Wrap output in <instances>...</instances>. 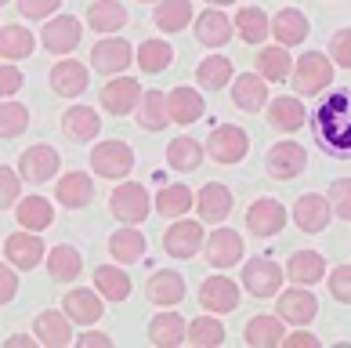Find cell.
<instances>
[{"instance_id":"obj_1","label":"cell","mask_w":351,"mask_h":348,"mask_svg":"<svg viewBox=\"0 0 351 348\" xmlns=\"http://www.w3.org/2000/svg\"><path fill=\"white\" fill-rule=\"evenodd\" d=\"M311 135L333 160H351V91H333L311 116Z\"/></svg>"},{"instance_id":"obj_2","label":"cell","mask_w":351,"mask_h":348,"mask_svg":"<svg viewBox=\"0 0 351 348\" xmlns=\"http://www.w3.org/2000/svg\"><path fill=\"white\" fill-rule=\"evenodd\" d=\"M90 167H95V174L101 178H109V182H120V178L131 174V167H134V152L127 141H98L95 149H90Z\"/></svg>"},{"instance_id":"obj_3","label":"cell","mask_w":351,"mask_h":348,"mask_svg":"<svg viewBox=\"0 0 351 348\" xmlns=\"http://www.w3.org/2000/svg\"><path fill=\"white\" fill-rule=\"evenodd\" d=\"M206 152H210V160H217V163H239V160H246V152H250V135L236 124H221L210 131V138H206Z\"/></svg>"},{"instance_id":"obj_4","label":"cell","mask_w":351,"mask_h":348,"mask_svg":"<svg viewBox=\"0 0 351 348\" xmlns=\"http://www.w3.org/2000/svg\"><path fill=\"white\" fill-rule=\"evenodd\" d=\"M109 211L120 218V222L127 225H138V222H145L149 218V192L145 185H138V182H120L112 189V196H109Z\"/></svg>"},{"instance_id":"obj_5","label":"cell","mask_w":351,"mask_h":348,"mask_svg":"<svg viewBox=\"0 0 351 348\" xmlns=\"http://www.w3.org/2000/svg\"><path fill=\"white\" fill-rule=\"evenodd\" d=\"M333 84V62L330 55H322V51H308V55L297 62L293 69V87L301 95H319L322 87Z\"/></svg>"},{"instance_id":"obj_6","label":"cell","mask_w":351,"mask_h":348,"mask_svg":"<svg viewBox=\"0 0 351 348\" xmlns=\"http://www.w3.org/2000/svg\"><path fill=\"white\" fill-rule=\"evenodd\" d=\"M243 287L254 294V298H271L282 287V268L271 262V257H250L243 265Z\"/></svg>"},{"instance_id":"obj_7","label":"cell","mask_w":351,"mask_h":348,"mask_svg":"<svg viewBox=\"0 0 351 348\" xmlns=\"http://www.w3.org/2000/svg\"><path fill=\"white\" fill-rule=\"evenodd\" d=\"M131 62H134V47L127 44L123 36H109V40H98L95 47H90V69H98L106 76L123 73Z\"/></svg>"},{"instance_id":"obj_8","label":"cell","mask_w":351,"mask_h":348,"mask_svg":"<svg viewBox=\"0 0 351 348\" xmlns=\"http://www.w3.org/2000/svg\"><path fill=\"white\" fill-rule=\"evenodd\" d=\"M203 247V225L189 218H174V225L163 232V251L171 257H196Z\"/></svg>"},{"instance_id":"obj_9","label":"cell","mask_w":351,"mask_h":348,"mask_svg":"<svg viewBox=\"0 0 351 348\" xmlns=\"http://www.w3.org/2000/svg\"><path fill=\"white\" fill-rule=\"evenodd\" d=\"M58 149H51V146H33V149H25L22 156H19V174L25 178V182H33V185H44L51 182V178L58 174Z\"/></svg>"},{"instance_id":"obj_10","label":"cell","mask_w":351,"mask_h":348,"mask_svg":"<svg viewBox=\"0 0 351 348\" xmlns=\"http://www.w3.org/2000/svg\"><path fill=\"white\" fill-rule=\"evenodd\" d=\"M141 102V84L134 76H112V80L101 87V109L112 116H127Z\"/></svg>"},{"instance_id":"obj_11","label":"cell","mask_w":351,"mask_h":348,"mask_svg":"<svg viewBox=\"0 0 351 348\" xmlns=\"http://www.w3.org/2000/svg\"><path fill=\"white\" fill-rule=\"evenodd\" d=\"M304 167H308V156L297 141H276V146L268 149V174L276 178V182H290V178H297L304 171Z\"/></svg>"},{"instance_id":"obj_12","label":"cell","mask_w":351,"mask_h":348,"mask_svg":"<svg viewBox=\"0 0 351 348\" xmlns=\"http://www.w3.org/2000/svg\"><path fill=\"white\" fill-rule=\"evenodd\" d=\"M330 211L333 207H330V200L322 196V192H304V196L293 203V225L301 232H308V236H315V232L326 229Z\"/></svg>"},{"instance_id":"obj_13","label":"cell","mask_w":351,"mask_h":348,"mask_svg":"<svg viewBox=\"0 0 351 348\" xmlns=\"http://www.w3.org/2000/svg\"><path fill=\"white\" fill-rule=\"evenodd\" d=\"M80 19H73V15H62V19H51L44 25V33H40V44L51 51V55H69V51H76V44H80Z\"/></svg>"},{"instance_id":"obj_14","label":"cell","mask_w":351,"mask_h":348,"mask_svg":"<svg viewBox=\"0 0 351 348\" xmlns=\"http://www.w3.org/2000/svg\"><path fill=\"white\" fill-rule=\"evenodd\" d=\"M282 225H286V211H282V203L271 200V196L250 203V211H246V229H250L254 236H261V240L265 236H279Z\"/></svg>"},{"instance_id":"obj_15","label":"cell","mask_w":351,"mask_h":348,"mask_svg":"<svg viewBox=\"0 0 351 348\" xmlns=\"http://www.w3.org/2000/svg\"><path fill=\"white\" fill-rule=\"evenodd\" d=\"M4 254H8V262L15 265V268H36L47 257L44 251V240L36 236V232H11L8 243H4Z\"/></svg>"},{"instance_id":"obj_16","label":"cell","mask_w":351,"mask_h":348,"mask_svg":"<svg viewBox=\"0 0 351 348\" xmlns=\"http://www.w3.org/2000/svg\"><path fill=\"white\" fill-rule=\"evenodd\" d=\"M315 312H319V301H315V294H311V290H286V294H279L276 316L282 319V323L308 327L311 319H315Z\"/></svg>"},{"instance_id":"obj_17","label":"cell","mask_w":351,"mask_h":348,"mask_svg":"<svg viewBox=\"0 0 351 348\" xmlns=\"http://www.w3.org/2000/svg\"><path fill=\"white\" fill-rule=\"evenodd\" d=\"M199 305L206 312H236L239 308V287L228 276H210L199 287Z\"/></svg>"},{"instance_id":"obj_18","label":"cell","mask_w":351,"mask_h":348,"mask_svg":"<svg viewBox=\"0 0 351 348\" xmlns=\"http://www.w3.org/2000/svg\"><path fill=\"white\" fill-rule=\"evenodd\" d=\"M73 319L69 316H62L58 308H44L40 316H36V323H33V334H36V341L47 345V348H66L73 341Z\"/></svg>"},{"instance_id":"obj_19","label":"cell","mask_w":351,"mask_h":348,"mask_svg":"<svg viewBox=\"0 0 351 348\" xmlns=\"http://www.w3.org/2000/svg\"><path fill=\"white\" fill-rule=\"evenodd\" d=\"M243 257V236L236 229H217L206 240V262L214 268H232Z\"/></svg>"},{"instance_id":"obj_20","label":"cell","mask_w":351,"mask_h":348,"mask_svg":"<svg viewBox=\"0 0 351 348\" xmlns=\"http://www.w3.org/2000/svg\"><path fill=\"white\" fill-rule=\"evenodd\" d=\"M51 87H55L58 98H76L87 91V66L73 58H62L55 69H51Z\"/></svg>"},{"instance_id":"obj_21","label":"cell","mask_w":351,"mask_h":348,"mask_svg":"<svg viewBox=\"0 0 351 348\" xmlns=\"http://www.w3.org/2000/svg\"><path fill=\"white\" fill-rule=\"evenodd\" d=\"M55 196H58L62 207L80 211L90 203V196H95V182H90V174H84V171H69V174H62V182L55 185Z\"/></svg>"},{"instance_id":"obj_22","label":"cell","mask_w":351,"mask_h":348,"mask_svg":"<svg viewBox=\"0 0 351 348\" xmlns=\"http://www.w3.org/2000/svg\"><path fill=\"white\" fill-rule=\"evenodd\" d=\"M145 294L152 305H181L185 298V279H181L174 268H160V272H152L149 283H145Z\"/></svg>"},{"instance_id":"obj_23","label":"cell","mask_w":351,"mask_h":348,"mask_svg":"<svg viewBox=\"0 0 351 348\" xmlns=\"http://www.w3.org/2000/svg\"><path fill=\"white\" fill-rule=\"evenodd\" d=\"M84 272V257L76 247H69V243H58V247L47 251V276L55 283H73L76 276Z\"/></svg>"},{"instance_id":"obj_24","label":"cell","mask_w":351,"mask_h":348,"mask_svg":"<svg viewBox=\"0 0 351 348\" xmlns=\"http://www.w3.org/2000/svg\"><path fill=\"white\" fill-rule=\"evenodd\" d=\"M232 102L246 113H257L265 109L268 102V87H265V76L261 73H239L236 76V87H232Z\"/></svg>"},{"instance_id":"obj_25","label":"cell","mask_w":351,"mask_h":348,"mask_svg":"<svg viewBox=\"0 0 351 348\" xmlns=\"http://www.w3.org/2000/svg\"><path fill=\"white\" fill-rule=\"evenodd\" d=\"M196 211H199L203 222H225L232 214V192L217 182H206L196 196Z\"/></svg>"},{"instance_id":"obj_26","label":"cell","mask_w":351,"mask_h":348,"mask_svg":"<svg viewBox=\"0 0 351 348\" xmlns=\"http://www.w3.org/2000/svg\"><path fill=\"white\" fill-rule=\"evenodd\" d=\"M101 131V116L90 106H73L66 116H62V135L69 141H90Z\"/></svg>"},{"instance_id":"obj_27","label":"cell","mask_w":351,"mask_h":348,"mask_svg":"<svg viewBox=\"0 0 351 348\" xmlns=\"http://www.w3.org/2000/svg\"><path fill=\"white\" fill-rule=\"evenodd\" d=\"M167 113H171V124H196L203 116V95L196 87H174L167 95Z\"/></svg>"},{"instance_id":"obj_28","label":"cell","mask_w":351,"mask_h":348,"mask_svg":"<svg viewBox=\"0 0 351 348\" xmlns=\"http://www.w3.org/2000/svg\"><path fill=\"white\" fill-rule=\"evenodd\" d=\"M271 36L282 44V47H293V44H304V36H308V19H304V11H297V8H282L276 19H271Z\"/></svg>"},{"instance_id":"obj_29","label":"cell","mask_w":351,"mask_h":348,"mask_svg":"<svg viewBox=\"0 0 351 348\" xmlns=\"http://www.w3.org/2000/svg\"><path fill=\"white\" fill-rule=\"evenodd\" d=\"M232 30H236V25L228 22V15H221L217 8L203 11V15L196 19V40H199L203 47H221V44H228V40H232Z\"/></svg>"},{"instance_id":"obj_30","label":"cell","mask_w":351,"mask_h":348,"mask_svg":"<svg viewBox=\"0 0 351 348\" xmlns=\"http://www.w3.org/2000/svg\"><path fill=\"white\" fill-rule=\"evenodd\" d=\"M304 120H308V113L293 95H282V98L268 102V124L276 127V131H297V127H304Z\"/></svg>"},{"instance_id":"obj_31","label":"cell","mask_w":351,"mask_h":348,"mask_svg":"<svg viewBox=\"0 0 351 348\" xmlns=\"http://www.w3.org/2000/svg\"><path fill=\"white\" fill-rule=\"evenodd\" d=\"M185 338H189V330H185V319H181L178 312H160V316H152V323H149V341H152V345H160V348H178Z\"/></svg>"},{"instance_id":"obj_32","label":"cell","mask_w":351,"mask_h":348,"mask_svg":"<svg viewBox=\"0 0 351 348\" xmlns=\"http://www.w3.org/2000/svg\"><path fill=\"white\" fill-rule=\"evenodd\" d=\"M87 22L95 33H116L127 25V8L120 0H95V4L87 8Z\"/></svg>"},{"instance_id":"obj_33","label":"cell","mask_w":351,"mask_h":348,"mask_svg":"<svg viewBox=\"0 0 351 348\" xmlns=\"http://www.w3.org/2000/svg\"><path fill=\"white\" fill-rule=\"evenodd\" d=\"M66 316L73 323H84V327H95L101 319V298L95 290H69L66 294Z\"/></svg>"},{"instance_id":"obj_34","label":"cell","mask_w":351,"mask_h":348,"mask_svg":"<svg viewBox=\"0 0 351 348\" xmlns=\"http://www.w3.org/2000/svg\"><path fill=\"white\" fill-rule=\"evenodd\" d=\"M286 338V323L279 316H254L246 323V345L254 348H276Z\"/></svg>"},{"instance_id":"obj_35","label":"cell","mask_w":351,"mask_h":348,"mask_svg":"<svg viewBox=\"0 0 351 348\" xmlns=\"http://www.w3.org/2000/svg\"><path fill=\"white\" fill-rule=\"evenodd\" d=\"M156 214H163V218H171V222H174V218H181V214H185L189 207H196V196H192V189L189 185H163L160 192H156Z\"/></svg>"},{"instance_id":"obj_36","label":"cell","mask_w":351,"mask_h":348,"mask_svg":"<svg viewBox=\"0 0 351 348\" xmlns=\"http://www.w3.org/2000/svg\"><path fill=\"white\" fill-rule=\"evenodd\" d=\"M322 272H326V257H322L319 251H297L290 257V265H286V276H290L293 283H304V287L319 283Z\"/></svg>"},{"instance_id":"obj_37","label":"cell","mask_w":351,"mask_h":348,"mask_svg":"<svg viewBox=\"0 0 351 348\" xmlns=\"http://www.w3.org/2000/svg\"><path fill=\"white\" fill-rule=\"evenodd\" d=\"M15 218H19V225H22V229L44 232L51 222H55V207H51L44 196H25V200H19Z\"/></svg>"},{"instance_id":"obj_38","label":"cell","mask_w":351,"mask_h":348,"mask_svg":"<svg viewBox=\"0 0 351 348\" xmlns=\"http://www.w3.org/2000/svg\"><path fill=\"white\" fill-rule=\"evenodd\" d=\"M171 124V113H167V95L160 91H149V95H141L138 102V127L141 131H163V127Z\"/></svg>"},{"instance_id":"obj_39","label":"cell","mask_w":351,"mask_h":348,"mask_svg":"<svg viewBox=\"0 0 351 348\" xmlns=\"http://www.w3.org/2000/svg\"><path fill=\"white\" fill-rule=\"evenodd\" d=\"M109 254L116 257L120 265H131V262H141L145 257V236L138 229H120L109 236Z\"/></svg>"},{"instance_id":"obj_40","label":"cell","mask_w":351,"mask_h":348,"mask_svg":"<svg viewBox=\"0 0 351 348\" xmlns=\"http://www.w3.org/2000/svg\"><path fill=\"white\" fill-rule=\"evenodd\" d=\"M95 290L109 301H127V294H131V276H127L120 265H101L95 272Z\"/></svg>"},{"instance_id":"obj_41","label":"cell","mask_w":351,"mask_h":348,"mask_svg":"<svg viewBox=\"0 0 351 348\" xmlns=\"http://www.w3.org/2000/svg\"><path fill=\"white\" fill-rule=\"evenodd\" d=\"M192 22V0H160L156 4V25L163 33H178Z\"/></svg>"},{"instance_id":"obj_42","label":"cell","mask_w":351,"mask_h":348,"mask_svg":"<svg viewBox=\"0 0 351 348\" xmlns=\"http://www.w3.org/2000/svg\"><path fill=\"white\" fill-rule=\"evenodd\" d=\"M236 33L243 36L246 44H265V36L271 33V19L265 15L261 8H243L236 15Z\"/></svg>"},{"instance_id":"obj_43","label":"cell","mask_w":351,"mask_h":348,"mask_svg":"<svg viewBox=\"0 0 351 348\" xmlns=\"http://www.w3.org/2000/svg\"><path fill=\"white\" fill-rule=\"evenodd\" d=\"M254 62H257V73H261L265 80H286V76H290V66H293L290 51H286L282 44L279 47H261Z\"/></svg>"},{"instance_id":"obj_44","label":"cell","mask_w":351,"mask_h":348,"mask_svg":"<svg viewBox=\"0 0 351 348\" xmlns=\"http://www.w3.org/2000/svg\"><path fill=\"white\" fill-rule=\"evenodd\" d=\"M167 163H171L174 171H196L203 163V146L196 138H174L171 146H167Z\"/></svg>"},{"instance_id":"obj_45","label":"cell","mask_w":351,"mask_h":348,"mask_svg":"<svg viewBox=\"0 0 351 348\" xmlns=\"http://www.w3.org/2000/svg\"><path fill=\"white\" fill-rule=\"evenodd\" d=\"M33 55V33L22 25H4L0 30V58H29Z\"/></svg>"},{"instance_id":"obj_46","label":"cell","mask_w":351,"mask_h":348,"mask_svg":"<svg viewBox=\"0 0 351 348\" xmlns=\"http://www.w3.org/2000/svg\"><path fill=\"white\" fill-rule=\"evenodd\" d=\"M196 80H199V87H206V91H217V87H228V80H232V62H228L225 55H214V58L199 62V69H196Z\"/></svg>"},{"instance_id":"obj_47","label":"cell","mask_w":351,"mask_h":348,"mask_svg":"<svg viewBox=\"0 0 351 348\" xmlns=\"http://www.w3.org/2000/svg\"><path fill=\"white\" fill-rule=\"evenodd\" d=\"M174 62V47L167 40H145L138 47V66L145 73H163Z\"/></svg>"},{"instance_id":"obj_48","label":"cell","mask_w":351,"mask_h":348,"mask_svg":"<svg viewBox=\"0 0 351 348\" xmlns=\"http://www.w3.org/2000/svg\"><path fill=\"white\" fill-rule=\"evenodd\" d=\"M29 127V109L22 102H4L0 106V138H19Z\"/></svg>"},{"instance_id":"obj_49","label":"cell","mask_w":351,"mask_h":348,"mask_svg":"<svg viewBox=\"0 0 351 348\" xmlns=\"http://www.w3.org/2000/svg\"><path fill=\"white\" fill-rule=\"evenodd\" d=\"M189 341L196 345V348H217L221 341H225V327L217 323V319H192V327H189Z\"/></svg>"},{"instance_id":"obj_50","label":"cell","mask_w":351,"mask_h":348,"mask_svg":"<svg viewBox=\"0 0 351 348\" xmlns=\"http://www.w3.org/2000/svg\"><path fill=\"white\" fill-rule=\"evenodd\" d=\"M326 200H330L337 218L351 222V178H337V182L330 185V192H326Z\"/></svg>"},{"instance_id":"obj_51","label":"cell","mask_w":351,"mask_h":348,"mask_svg":"<svg viewBox=\"0 0 351 348\" xmlns=\"http://www.w3.org/2000/svg\"><path fill=\"white\" fill-rule=\"evenodd\" d=\"M19 189H22V174H15L11 167L0 163V211L19 203Z\"/></svg>"},{"instance_id":"obj_52","label":"cell","mask_w":351,"mask_h":348,"mask_svg":"<svg viewBox=\"0 0 351 348\" xmlns=\"http://www.w3.org/2000/svg\"><path fill=\"white\" fill-rule=\"evenodd\" d=\"M330 294L341 305H351V265H341L330 272Z\"/></svg>"},{"instance_id":"obj_53","label":"cell","mask_w":351,"mask_h":348,"mask_svg":"<svg viewBox=\"0 0 351 348\" xmlns=\"http://www.w3.org/2000/svg\"><path fill=\"white\" fill-rule=\"evenodd\" d=\"M330 58L337 62V66L351 69V30H337L333 40H330Z\"/></svg>"},{"instance_id":"obj_54","label":"cell","mask_w":351,"mask_h":348,"mask_svg":"<svg viewBox=\"0 0 351 348\" xmlns=\"http://www.w3.org/2000/svg\"><path fill=\"white\" fill-rule=\"evenodd\" d=\"M62 0H19V11L25 19H47L51 11H58Z\"/></svg>"},{"instance_id":"obj_55","label":"cell","mask_w":351,"mask_h":348,"mask_svg":"<svg viewBox=\"0 0 351 348\" xmlns=\"http://www.w3.org/2000/svg\"><path fill=\"white\" fill-rule=\"evenodd\" d=\"M15 91H22V73H19V66H0V98H11Z\"/></svg>"},{"instance_id":"obj_56","label":"cell","mask_w":351,"mask_h":348,"mask_svg":"<svg viewBox=\"0 0 351 348\" xmlns=\"http://www.w3.org/2000/svg\"><path fill=\"white\" fill-rule=\"evenodd\" d=\"M15 294H19V276H15V268L0 265V305L15 301Z\"/></svg>"},{"instance_id":"obj_57","label":"cell","mask_w":351,"mask_h":348,"mask_svg":"<svg viewBox=\"0 0 351 348\" xmlns=\"http://www.w3.org/2000/svg\"><path fill=\"white\" fill-rule=\"evenodd\" d=\"M76 345H80V348H109L112 338H109V334H98V330H84L80 338H76Z\"/></svg>"},{"instance_id":"obj_58","label":"cell","mask_w":351,"mask_h":348,"mask_svg":"<svg viewBox=\"0 0 351 348\" xmlns=\"http://www.w3.org/2000/svg\"><path fill=\"white\" fill-rule=\"evenodd\" d=\"M282 345H290V348H315L319 338H315V334H308V330H293L290 338H282Z\"/></svg>"},{"instance_id":"obj_59","label":"cell","mask_w":351,"mask_h":348,"mask_svg":"<svg viewBox=\"0 0 351 348\" xmlns=\"http://www.w3.org/2000/svg\"><path fill=\"white\" fill-rule=\"evenodd\" d=\"M33 338H36V334H11V338H8V345L22 348V345H33Z\"/></svg>"},{"instance_id":"obj_60","label":"cell","mask_w":351,"mask_h":348,"mask_svg":"<svg viewBox=\"0 0 351 348\" xmlns=\"http://www.w3.org/2000/svg\"><path fill=\"white\" fill-rule=\"evenodd\" d=\"M210 4H236V0H210Z\"/></svg>"},{"instance_id":"obj_61","label":"cell","mask_w":351,"mask_h":348,"mask_svg":"<svg viewBox=\"0 0 351 348\" xmlns=\"http://www.w3.org/2000/svg\"><path fill=\"white\" fill-rule=\"evenodd\" d=\"M141 4H149V0H141ZM156 4H160V0H156Z\"/></svg>"},{"instance_id":"obj_62","label":"cell","mask_w":351,"mask_h":348,"mask_svg":"<svg viewBox=\"0 0 351 348\" xmlns=\"http://www.w3.org/2000/svg\"><path fill=\"white\" fill-rule=\"evenodd\" d=\"M0 4H8V0H0Z\"/></svg>"}]
</instances>
